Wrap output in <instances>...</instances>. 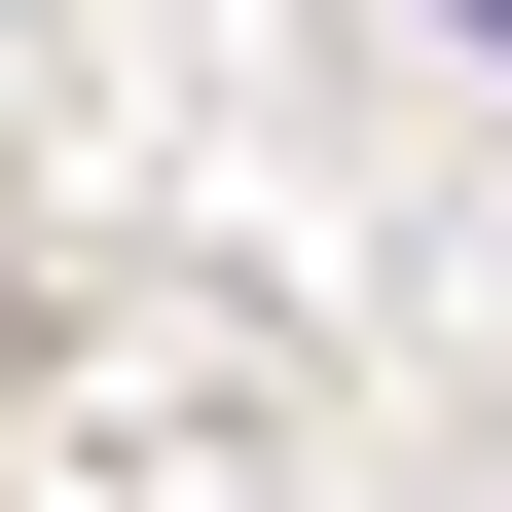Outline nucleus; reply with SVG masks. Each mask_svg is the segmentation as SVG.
Here are the masks:
<instances>
[{
    "instance_id": "f257e3e1",
    "label": "nucleus",
    "mask_w": 512,
    "mask_h": 512,
    "mask_svg": "<svg viewBox=\"0 0 512 512\" xmlns=\"http://www.w3.org/2000/svg\"><path fill=\"white\" fill-rule=\"evenodd\" d=\"M476 37H512V0H476Z\"/></svg>"
}]
</instances>
